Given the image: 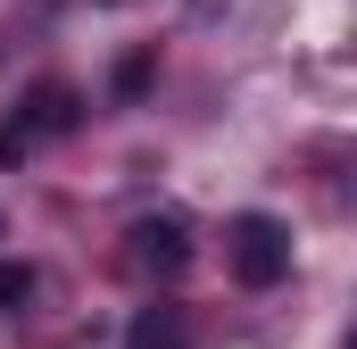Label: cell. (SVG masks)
I'll use <instances>...</instances> for the list:
<instances>
[{"instance_id": "cell-3", "label": "cell", "mask_w": 357, "mask_h": 349, "mask_svg": "<svg viewBox=\"0 0 357 349\" xmlns=\"http://www.w3.org/2000/svg\"><path fill=\"white\" fill-rule=\"evenodd\" d=\"M125 258L142 266L150 283H175L183 266H191V225H183V216H133V233H125Z\"/></svg>"}, {"instance_id": "cell-5", "label": "cell", "mask_w": 357, "mask_h": 349, "mask_svg": "<svg viewBox=\"0 0 357 349\" xmlns=\"http://www.w3.org/2000/svg\"><path fill=\"white\" fill-rule=\"evenodd\" d=\"M33 291H42V274H33V266H25V258H0V316H17Z\"/></svg>"}, {"instance_id": "cell-1", "label": "cell", "mask_w": 357, "mask_h": 349, "mask_svg": "<svg viewBox=\"0 0 357 349\" xmlns=\"http://www.w3.org/2000/svg\"><path fill=\"white\" fill-rule=\"evenodd\" d=\"M84 125V91L67 84V75H42V84L17 91V108L0 117V167H25L42 142H67Z\"/></svg>"}, {"instance_id": "cell-4", "label": "cell", "mask_w": 357, "mask_h": 349, "mask_svg": "<svg viewBox=\"0 0 357 349\" xmlns=\"http://www.w3.org/2000/svg\"><path fill=\"white\" fill-rule=\"evenodd\" d=\"M125 349H191V325H183V308H142V316L125 325Z\"/></svg>"}, {"instance_id": "cell-6", "label": "cell", "mask_w": 357, "mask_h": 349, "mask_svg": "<svg viewBox=\"0 0 357 349\" xmlns=\"http://www.w3.org/2000/svg\"><path fill=\"white\" fill-rule=\"evenodd\" d=\"M150 67H158V50H133V59L116 67V100H133V91L150 84Z\"/></svg>"}, {"instance_id": "cell-2", "label": "cell", "mask_w": 357, "mask_h": 349, "mask_svg": "<svg viewBox=\"0 0 357 349\" xmlns=\"http://www.w3.org/2000/svg\"><path fill=\"white\" fill-rule=\"evenodd\" d=\"M225 266H233V283L274 291V283L291 274V225H282V216H266V208L233 216V225H225Z\"/></svg>"}]
</instances>
